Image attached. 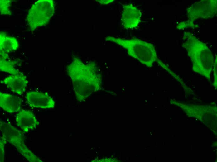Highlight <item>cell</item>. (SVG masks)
<instances>
[{
  "mask_svg": "<svg viewBox=\"0 0 217 162\" xmlns=\"http://www.w3.org/2000/svg\"><path fill=\"white\" fill-rule=\"evenodd\" d=\"M67 71L79 101H84L93 93L101 88L102 76L95 65H85L80 60L75 59L67 66Z\"/></svg>",
  "mask_w": 217,
  "mask_h": 162,
  "instance_id": "obj_1",
  "label": "cell"
},
{
  "mask_svg": "<svg viewBox=\"0 0 217 162\" xmlns=\"http://www.w3.org/2000/svg\"><path fill=\"white\" fill-rule=\"evenodd\" d=\"M183 39L186 41L182 47L186 50L190 59L192 70L210 82L214 63L211 51L205 43L189 32H184Z\"/></svg>",
  "mask_w": 217,
  "mask_h": 162,
  "instance_id": "obj_2",
  "label": "cell"
},
{
  "mask_svg": "<svg viewBox=\"0 0 217 162\" xmlns=\"http://www.w3.org/2000/svg\"><path fill=\"white\" fill-rule=\"evenodd\" d=\"M105 40L123 48L129 56L148 67H152L155 62L162 67L165 64L157 57L155 46L152 43L138 39H125L110 36L106 37Z\"/></svg>",
  "mask_w": 217,
  "mask_h": 162,
  "instance_id": "obj_3",
  "label": "cell"
},
{
  "mask_svg": "<svg viewBox=\"0 0 217 162\" xmlns=\"http://www.w3.org/2000/svg\"><path fill=\"white\" fill-rule=\"evenodd\" d=\"M187 20L181 22L176 26L182 30L196 27L194 21L200 18L208 19L213 18L217 14V0H202L195 2L186 9Z\"/></svg>",
  "mask_w": 217,
  "mask_h": 162,
  "instance_id": "obj_4",
  "label": "cell"
},
{
  "mask_svg": "<svg viewBox=\"0 0 217 162\" xmlns=\"http://www.w3.org/2000/svg\"><path fill=\"white\" fill-rule=\"evenodd\" d=\"M0 129L7 142L12 144L17 151L30 162H43L26 145L22 132L11 124L0 121Z\"/></svg>",
  "mask_w": 217,
  "mask_h": 162,
  "instance_id": "obj_5",
  "label": "cell"
},
{
  "mask_svg": "<svg viewBox=\"0 0 217 162\" xmlns=\"http://www.w3.org/2000/svg\"><path fill=\"white\" fill-rule=\"evenodd\" d=\"M54 12L53 0H39L29 9L27 20L31 31L48 24Z\"/></svg>",
  "mask_w": 217,
  "mask_h": 162,
  "instance_id": "obj_6",
  "label": "cell"
},
{
  "mask_svg": "<svg viewBox=\"0 0 217 162\" xmlns=\"http://www.w3.org/2000/svg\"><path fill=\"white\" fill-rule=\"evenodd\" d=\"M141 11L132 4L123 5L121 21L123 27L133 29L137 27L141 21Z\"/></svg>",
  "mask_w": 217,
  "mask_h": 162,
  "instance_id": "obj_7",
  "label": "cell"
},
{
  "mask_svg": "<svg viewBox=\"0 0 217 162\" xmlns=\"http://www.w3.org/2000/svg\"><path fill=\"white\" fill-rule=\"evenodd\" d=\"M26 98L28 104L31 107L44 109L52 108L55 106L54 100L47 93L29 91L27 93Z\"/></svg>",
  "mask_w": 217,
  "mask_h": 162,
  "instance_id": "obj_8",
  "label": "cell"
},
{
  "mask_svg": "<svg viewBox=\"0 0 217 162\" xmlns=\"http://www.w3.org/2000/svg\"><path fill=\"white\" fill-rule=\"evenodd\" d=\"M1 83L5 84L13 93L21 95L25 92L28 81L26 76L20 72L5 77L1 81Z\"/></svg>",
  "mask_w": 217,
  "mask_h": 162,
  "instance_id": "obj_9",
  "label": "cell"
},
{
  "mask_svg": "<svg viewBox=\"0 0 217 162\" xmlns=\"http://www.w3.org/2000/svg\"><path fill=\"white\" fill-rule=\"evenodd\" d=\"M15 121L17 126L24 132L35 129L39 122L31 110L23 109L17 114Z\"/></svg>",
  "mask_w": 217,
  "mask_h": 162,
  "instance_id": "obj_10",
  "label": "cell"
},
{
  "mask_svg": "<svg viewBox=\"0 0 217 162\" xmlns=\"http://www.w3.org/2000/svg\"><path fill=\"white\" fill-rule=\"evenodd\" d=\"M22 99L13 95L0 91V107L9 113L21 110Z\"/></svg>",
  "mask_w": 217,
  "mask_h": 162,
  "instance_id": "obj_11",
  "label": "cell"
},
{
  "mask_svg": "<svg viewBox=\"0 0 217 162\" xmlns=\"http://www.w3.org/2000/svg\"><path fill=\"white\" fill-rule=\"evenodd\" d=\"M19 47V44L16 38L7 36L4 32H0V50L8 54L16 50Z\"/></svg>",
  "mask_w": 217,
  "mask_h": 162,
  "instance_id": "obj_12",
  "label": "cell"
},
{
  "mask_svg": "<svg viewBox=\"0 0 217 162\" xmlns=\"http://www.w3.org/2000/svg\"><path fill=\"white\" fill-rule=\"evenodd\" d=\"M8 54L0 50V70L11 74H15L20 72L16 69L14 66L15 61L8 60Z\"/></svg>",
  "mask_w": 217,
  "mask_h": 162,
  "instance_id": "obj_13",
  "label": "cell"
},
{
  "mask_svg": "<svg viewBox=\"0 0 217 162\" xmlns=\"http://www.w3.org/2000/svg\"><path fill=\"white\" fill-rule=\"evenodd\" d=\"M11 0H1L0 1V10L1 15H11V12L10 7Z\"/></svg>",
  "mask_w": 217,
  "mask_h": 162,
  "instance_id": "obj_14",
  "label": "cell"
},
{
  "mask_svg": "<svg viewBox=\"0 0 217 162\" xmlns=\"http://www.w3.org/2000/svg\"><path fill=\"white\" fill-rule=\"evenodd\" d=\"M7 141L5 138L2 136L0 139V161L3 162L4 160V150L5 145Z\"/></svg>",
  "mask_w": 217,
  "mask_h": 162,
  "instance_id": "obj_15",
  "label": "cell"
},
{
  "mask_svg": "<svg viewBox=\"0 0 217 162\" xmlns=\"http://www.w3.org/2000/svg\"><path fill=\"white\" fill-rule=\"evenodd\" d=\"M214 82L213 85L216 89L217 87V57L216 58L213 64Z\"/></svg>",
  "mask_w": 217,
  "mask_h": 162,
  "instance_id": "obj_16",
  "label": "cell"
},
{
  "mask_svg": "<svg viewBox=\"0 0 217 162\" xmlns=\"http://www.w3.org/2000/svg\"><path fill=\"white\" fill-rule=\"evenodd\" d=\"M97 2L102 4H108L113 2L114 0H97Z\"/></svg>",
  "mask_w": 217,
  "mask_h": 162,
  "instance_id": "obj_17",
  "label": "cell"
}]
</instances>
